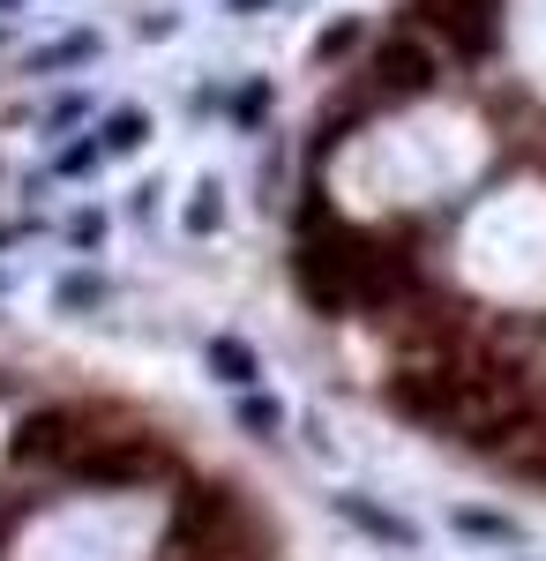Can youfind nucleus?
<instances>
[{
    "label": "nucleus",
    "mask_w": 546,
    "mask_h": 561,
    "mask_svg": "<svg viewBox=\"0 0 546 561\" xmlns=\"http://www.w3.org/2000/svg\"><path fill=\"white\" fill-rule=\"evenodd\" d=\"M293 277H299V293L322 307V314L397 307L405 293H412V270L389 255V248H375V240H360V232L330 225V210H322V195H315V187H307V203H299Z\"/></svg>",
    "instance_id": "f257e3e1"
},
{
    "label": "nucleus",
    "mask_w": 546,
    "mask_h": 561,
    "mask_svg": "<svg viewBox=\"0 0 546 561\" xmlns=\"http://www.w3.org/2000/svg\"><path fill=\"white\" fill-rule=\"evenodd\" d=\"M60 472L76 479V486H98V494H127V486L166 479L172 457L150 434H98V442H76V449L60 457Z\"/></svg>",
    "instance_id": "f03ea898"
},
{
    "label": "nucleus",
    "mask_w": 546,
    "mask_h": 561,
    "mask_svg": "<svg viewBox=\"0 0 546 561\" xmlns=\"http://www.w3.org/2000/svg\"><path fill=\"white\" fill-rule=\"evenodd\" d=\"M412 15L464 60H487L502 38V0H412Z\"/></svg>",
    "instance_id": "7ed1b4c3"
},
{
    "label": "nucleus",
    "mask_w": 546,
    "mask_h": 561,
    "mask_svg": "<svg viewBox=\"0 0 546 561\" xmlns=\"http://www.w3.org/2000/svg\"><path fill=\"white\" fill-rule=\"evenodd\" d=\"M232 486H217V479H203V486H187L180 494V510H172V547L180 554H203V547H217L225 531H232Z\"/></svg>",
    "instance_id": "20e7f679"
},
{
    "label": "nucleus",
    "mask_w": 546,
    "mask_h": 561,
    "mask_svg": "<svg viewBox=\"0 0 546 561\" xmlns=\"http://www.w3.org/2000/svg\"><path fill=\"white\" fill-rule=\"evenodd\" d=\"M434 76H442V60H434V45H420V38H389L375 53V90L382 98H426Z\"/></svg>",
    "instance_id": "39448f33"
},
{
    "label": "nucleus",
    "mask_w": 546,
    "mask_h": 561,
    "mask_svg": "<svg viewBox=\"0 0 546 561\" xmlns=\"http://www.w3.org/2000/svg\"><path fill=\"white\" fill-rule=\"evenodd\" d=\"M76 442H83V434H76V412H31V420L15 427V457H23V465H60Z\"/></svg>",
    "instance_id": "423d86ee"
},
{
    "label": "nucleus",
    "mask_w": 546,
    "mask_h": 561,
    "mask_svg": "<svg viewBox=\"0 0 546 561\" xmlns=\"http://www.w3.org/2000/svg\"><path fill=\"white\" fill-rule=\"evenodd\" d=\"M211 375L225 389H254L262 382V359H254L248 337H211Z\"/></svg>",
    "instance_id": "0eeeda50"
},
{
    "label": "nucleus",
    "mask_w": 546,
    "mask_h": 561,
    "mask_svg": "<svg viewBox=\"0 0 546 561\" xmlns=\"http://www.w3.org/2000/svg\"><path fill=\"white\" fill-rule=\"evenodd\" d=\"M143 142H150V113H143V105L105 113V128H98V150H105V158H127V150H143Z\"/></svg>",
    "instance_id": "6e6552de"
},
{
    "label": "nucleus",
    "mask_w": 546,
    "mask_h": 561,
    "mask_svg": "<svg viewBox=\"0 0 546 561\" xmlns=\"http://www.w3.org/2000/svg\"><path fill=\"white\" fill-rule=\"evenodd\" d=\"M337 510L360 524V531H375V539H389V547H412V524L405 517H389V510H375L367 494H337Z\"/></svg>",
    "instance_id": "1a4fd4ad"
},
{
    "label": "nucleus",
    "mask_w": 546,
    "mask_h": 561,
    "mask_svg": "<svg viewBox=\"0 0 546 561\" xmlns=\"http://www.w3.org/2000/svg\"><path fill=\"white\" fill-rule=\"evenodd\" d=\"M90 53H98V38H60V45H45L31 68H38V76H60V68H83Z\"/></svg>",
    "instance_id": "9d476101"
},
{
    "label": "nucleus",
    "mask_w": 546,
    "mask_h": 561,
    "mask_svg": "<svg viewBox=\"0 0 546 561\" xmlns=\"http://www.w3.org/2000/svg\"><path fill=\"white\" fill-rule=\"evenodd\" d=\"M450 524H457L464 539H502V547L516 539V524H509V517H494V510H457Z\"/></svg>",
    "instance_id": "9b49d317"
},
{
    "label": "nucleus",
    "mask_w": 546,
    "mask_h": 561,
    "mask_svg": "<svg viewBox=\"0 0 546 561\" xmlns=\"http://www.w3.org/2000/svg\"><path fill=\"white\" fill-rule=\"evenodd\" d=\"M240 427H248V434H277V427H285V412H277L270 397H254V389H240Z\"/></svg>",
    "instance_id": "f8f14e48"
},
{
    "label": "nucleus",
    "mask_w": 546,
    "mask_h": 561,
    "mask_svg": "<svg viewBox=\"0 0 546 561\" xmlns=\"http://www.w3.org/2000/svg\"><path fill=\"white\" fill-rule=\"evenodd\" d=\"M53 300H60V307H98V300H105V277H60Z\"/></svg>",
    "instance_id": "ddd939ff"
},
{
    "label": "nucleus",
    "mask_w": 546,
    "mask_h": 561,
    "mask_svg": "<svg viewBox=\"0 0 546 561\" xmlns=\"http://www.w3.org/2000/svg\"><path fill=\"white\" fill-rule=\"evenodd\" d=\"M352 45H360V23H330V31L315 38V60H344Z\"/></svg>",
    "instance_id": "4468645a"
},
{
    "label": "nucleus",
    "mask_w": 546,
    "mask_h": 561,
    "mask_svg": "<svg viewBox=\"0 0 546 561\" xmlns=\"http://www.w3.org/2000/svg\"><path fill=\"white\" fill-rule=\"evenodd\" d=\"M217 217H225V203H217V187H203L195 210H187V225H195V232H217Z\"/></svg>",
    "instance_id": "2eb2a0df"
},
{
    "label": "nucleus",
    "mask_w": 546,
    "mask_h": 561,
    "mask_svg": "<svg viewBox=\"0 0 546 561\" xmlns=\"http://www.w3.org/2000/svg\"><path fill=\"white\" fill-rule=\"evenodd\" d=\"M98 158H105V150H98V142H76V150H60V173H90V165H98Z\"/></svg>",
    "instance_id": "dca6fc26"
},
{
    "label": "nucleus",
    "mask_w": 546,
    "mask_h": 561,
    "mask_svg": "<svg viewBox=\"0 0 546 561\" xmlns=\"http://www.w3.org/2000/svg\"><path fill=\"white\" fill-rule=\"evenodd\" d=\"M232 113H240V121H262V113H270V90L254 83V90H248V98H240V105H232Z\"/></svg>",
    "instance_id": "f3484780"
},
{
    "label": "nucleus",
    "mask_w": 546,
    "mask_h": 561,
    "mask_svg": "<svg viewBox=\"0 0 546 561\" xmlns=\"http://www.w3.org/2000/svg\"><path fill=\"white\" fill-rule=\"evenodd\" d=\"M232 8H240V15H254V8H270V0H232Z\"/></svg>",
    "instance_id": "a211bd4d"
},
{
    "label": "nucleus",
    "mask_w": 546,
    "mask_h": 561,
    "mask_svg": "<svg viewBox=\"0 0 546 561\" xmlns=\"http://www.w3.org/2000/svg\"><path fill=\"white\" fill-rule=\"evenodd\" d=\"M0 8H15V0H0Z\"/></svg>",
    "instance_id": "6ab92c4d"
}]
</instances>
